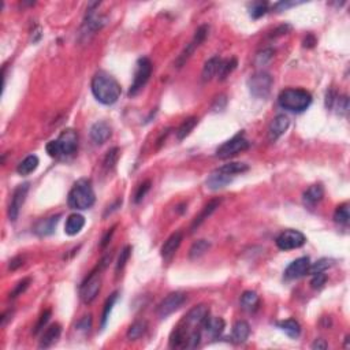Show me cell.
Listing matches in <instances>:
<instances>
[{"instance_id":"cell-1","label":"cell","mask_w":350,"mask_h":350,"mask_svg":"<svg viewBox=\"0 0 350 350\" xmlns=\"http://www.w3.org/2000/svg\"><path fill=\"white\" fill-rule=\"evenodd\" d=\"M91 88H92L93 96L96 97L97 102L106 104V106H111L118 102L120 93H122L118 81L106 71H97L95 74Z\"/></svg>"},{"instance_id":"cell-2","label":"cell","mask_w":350,"mask_h":350,"mask_svg":"<svg viewBox=\"0 0 350 350\" xmlns=\"http://www.w3.org/2000/svg\"><path fill=\"white\" fill-rule=\"evenodd\" d=\"M96 196L93 192L92 182L89 180H79L74 184L73 189L70 190L67 203L71 209H88L95 204Z\"/></svg>"},{"instance_id":"cell-3","label":"cell","mask_w":350,"mask_h":350,"mask_svg":"<svg viewBox=\"0 0 350 350\" xmlns=\"http://www.w3.org/2000/svg\"><path fill=\"white\" fill-rule=\"evenodd\" d=\"M78 148V134L75 130L67 129L60 134L58 140L47 144V152L51 157L71 156Z\"/></svg>"},{"instance_id":"cell-4","label":"cell","mask_w":350,"mask_h":350,"mask_svg":"<svg viewBox=\"0 0 350 350\" xmlns=\"http://www.w3.org/2000/svg\"><path fill=\"white\" fill-rule=\"evenodd\" d=\"M278 103L282 108H285L291 112H302L311 106L312 103V96L311 93L304 91V89H294V88H289L282 91L279 97H278Z\"/></svg>"},{"instance_id":"cell-5","label":"cell","mask_w":350,"mask_h":350,"mask_svg":"<svg viewBox=\"0 0 350 350\" xmlns=\"http://www.w3.org/2000/svg\"><path fill=\"white\" fill-rule=\"evenodd\" d=\"M274 79L266 71H258V73L250 75L248 79L249 92L256 99H266L271 92Z\"/></svg>"},{"instance_id":"cell-6","label":"cell","mask_w":350,"mask_h":350,"mask_svg":"<svg viewBox=\"0 0 350 350\" xmlns=\"http://www.w3.org/2000/svg\"><path fill=\"white\" fill-rule=\"evenodd\" d=\"M151 74H152V63H151V60L148 59V58H141L137 62L133 83H132V86L129 89V96H136L145 86V83L149 81Z\"/></svg>"},{"instance_id":"cell-7","label":"cell","mask_w":350,"mask_h":350,"mask_svg":"<svg viewBox=\"0 0 350 350\" xmlns=\"http://www.w3.org/2000/svg\"><path fill=\"white\" fill-rule=\"evenodd\" d=\"M249 148V141L245 139L242 134H238L235 136L231 140L226 141L225 144H222L221 147L217 148L216 156L221 157V159H229V157H233L238 153L244 152Z\"/></svg>"},{"instance_id":"cell-8","label":"cell","mask_w":350,"mask_h":350,"mask_svg":"<svg viewBox=\"0 0 350 350\" xmlns=\"http://www.w3.org/2000/svg\"><path fill=\"white\" fill-rule=\"evenodd\" d=\"M99 272H91V275L82 282V285L79 287V297L82 299L83 304H91L93 299L97 297L99 291H100L102 279H100V274Z\"/></svg>"},{"instance_id":"cell-9","label":"cell","mask_w":350,"mask_h":350,"mask_svg":"<svg viewBox=\"0 0 350 350\" xmlns=\"http://www.w3.org/2000/svg\"><path fill=\"white\" fill-rule=\"evenodd\" d=\"M275 242H277L278 248L282 250H291V249H298L304 246L307 242V237L298 230H286L278 235Z\"/></svg>"},{"instance_id":"cell-10","label":"cell","mask_w":350,"mask_h":350,"mask_svg":"<svg viewBox=\"0 0 350 350\" xmlns=\"http://www.w3.org/2000/svg\"><path fill=\"white\" fill-rule=\"evenodd\" d=\"M185 301H186V295L181 291H175L171 293L161 301L160 304L157 305L156 314L160 319H166L167 316H170L171 314H174L177 309H180L182 307Z\"/></svg>"},{"instance_id":"cell-11","label":"cell","mask_w":350,"mask_h":350,"mask_svg":"<svg viewBox=\"0 0 350 350\" xmlns=\"http://www.w3.org/2000/svg\"><path fill=\"white\" fill-rule=\"evenodd\" d=\"M29 192V184L25 182V184H21L17 186V189L14 190L13 193V198H11V203L9 205V219L11 222H15L18 219L19 212H21V208H22L25 200H26V196H28Z\"/></svg>"},{"instance_id":"cell-12","label":"cell","mask_w":350,"mask_h":350,"mask_svg":"<svg viewBox=\"0 0 350 350\" xmlns=\"http://www.w3.org/2000/svg\"><path fill=\"white\" fill-rule=\"evenodd\" d=\"M209 315V308L207 305H197L192 308L186 314L184 319V327L189 328V327H197V326H203V323L205 322V319L208 318Z\"/></svg>"},{"instance_id":"cell-13","label":"cell","mask_w":350,"mask_h":350,"mask_svg":"<svg viewBox=\"0 0 350 350\" xmlns=\"http://www.w3.org/2000/svg\"><path fill=\"white\" fill-rule=\"evenodd\" d=\"M289 124H290V120L285 114H279V115L275 116L268 127V140L277 141L279 137H282L286 133V130L289 129Z\"/></svg>"},{"instance_id":"cell-14","label":"cell","mask_w":350,"mask_h":350,"mask_svg":"<svg viewBox=\"0 0 350 350\" xmlns=\"http://www.w3.org/2000/svg\"><path fill=\"white\" fill-rule=\"evenodd\" d=\"M309 266H311V261H309L308 257L297 258L293 262H290V266L286 268L285 278L291 281V279H298V278L304 277V275L308 274Z\"/></svg>"},{"instance_id":"cell-15","label":"cell","mask_w":350,"mask_h":350,"mask_svg":"<svg viewBox=\"0 0 350 350\" xmlns=\"http://www.w3.org/2000/svg\"><path fill=\"white\" fill-rule=\"evenodd\" d=\"M234 178V175L226 174V172H223L219 168H216L215 171H212L211 175L208 177L207 188L211 190L223 189V188H226L227 185H230Z\"/></svg>"},{"instance_id":"cell-16","label":"cell","mask_w":350,"mask_h":350,"mask_svg":"<svg viewBox=\"0 0 350 350\" xmlns=\"http://www.w3.org/2000/svg\"><path fill=\"white\" fill-rule=\"evenodd\" d=\"M111 126L104 120H99L96 123L92 124L89 136L96 145H102L111 137Z\"/></svg>"},{"instance_id":"cell-17","label":"cell","mask_w":350,"mask_h":350,"mask_svg":"<svg viewBox=\"0 0 350 350\" xmlns=\"http://www.w3.org/2000/svg\"><path fill=\"white\" fill-rule=\"evenodd\" d=\"M59 217L60 215H52V216L46 217V219H41L40 222H37L36 226L33 229L34 234H37L38 237H47V235L54 234L56 225L59 222Z\"/></svg>"},{"instance_id":"cell-18","label":"cell","mask_w":350,"mask_h":350,"mask_svg":"<svg viewBox=\"0 0 350 350\" xmlns=\"http://www.w3.org/2000/svg\"><path fill=\"white\" fill-rule=\"evenodd\" d=\"M182 238H184V235H182V233L181 231H175L174 234H171L168 238H167V241L163 244V246H161L160 249V254L163 258H170L172 254L178 250V248H180L181 242H182Z\"/></svg>"},{"instance_id":"cell-19","label":"cell","mask_w":350,"mask_h":350,"mask_svg":"<svg viewBox=\"0 0 350 350\" xmlns=\"http://www.w3.org/2000/svg\"><path fill=\"white\" fill-rule=\"evenodd\" d=\"M219 204H221V200H212V201H209V203L203 208V211L200 212L197 216L194 217L193 223H192V227H190V231L193 233V231H196L197 227L201 226V225H203V222L211 216L212 213L215 212V209L219 207Z\"/></svg>"},{"instance_id":"cell-20","label":"cell","mask_w":350,"mask_h":350,"mask_svg":"<svg viewBox=\"0 0 350 350\" xmlns=\"http://www.w3.org/2000/svg\"><path fill=\"white\" fill-rule=\"evenodd\" d=\"M60 332H62L60 324H58V323L51 324V326L47 328L46 331H44V334L41 335V339H40V347H41V349L42 347L47 349V347H50V346L54 345V343L58 341V338L60 336Z\"/></svg>"},{"instance_id":"cell-21","label":"cell","mask_w":350,"mask_h":350,"mask_svg":"<svg viewBox=\"0 0 350 350\" xmlns=\"http://www.w3.org/2000/svg\"><path fill=\"white\" fill-rule=\"evenodd\" d=\"M85 226V217L79 213H71L66 221L65 233L67 235H77Z\"/></svg>"},{"instance_id":"cell-22","label":"cell","mask_w":350,"mask_h":350,"mask_svg":"<svg viewBox=\"0 0 350 350\" xmlns=\"http://www.w3.org/2000/svg\"><path fill=\"white\" fill-rule=\"evenodd\" d=\"M203 327L205 328V331L209 334L213 338H217V336L222 335V332L225 331V327H226V323L222 318H209L208 316L205 319V322L203 323Z\"/></svg>"},{"instance_id":"cell-23","label":"cell","mask_w":350,"mask_h":350,"mask_svg":"<svg viewBox=\"0 0 350 350\" xmlns=\"http://www.w3.org/2000/svg\"><path fill=\"white\" fill-rule=\"evenodd\" d=\"M250 335V326H249L248 322L245 320H240L234 324L233 327V335H231V339L235 343H244L246 339Z\"/></svg>"},{"instance_id":"cell-24","label":"cell","mask_w":350,"mask_h":350,"mask_svg":"<svg viewBox=\"0 0 350 350\" xmlns=\"http://www.w3.org/2000/svg\"><path fill=\"white\" fill-rule=\"evenodd\" d=\"M222 60L217 58V56H213L211 59H208L205 62V65L203 67V73H201V77H203L204 82L207 81H211L215 75H217V70H219V66H221Z\"/></svg>"},{"instance_id":"cell-25","label":"cell","mask_w":350,"mask_h":350,"mask_svg":"<svg viewBox=\"0 0 350 350\" xmlns=\"http://www.w3.org/2000/svg\"><path fill=\"white\" fill-rule=\"evenodd\" d=\"M258 305H260V298H258L257 293L254 291H245L244 294L241 295V307L248 311V312H254L257 311Z\"/></svg>"},{"instance_id":"cell-26","label":"cell","mask_w":350,"mask_h":350,"mask_svg":"<svg viewBox=\"0 0 350 350\" xmlns=\"http://www.w3.org/2000/svg\"><path fill=\"white\" fill-rule=\"evenodd\" d=\"M278 327L290 338H298L299 334H301V326L294 319H287V320L279 322L278 323Z\"/></svg>"},{"instance_id":"cell-27","label":"cell","mask_w":350,"mask_h":350,"mask_svg":"<svg viewBox=\"0 0 350 350\" xmlns=\"http://www.w3.org/2000/svg\"><path fill=\"white\" fill-rule=\"evenodd\" d=\"M323 196H324V189L322 185H312L304 193V201L309 205H315L319 201H322Z\"/></svg>"},{"instance_id":"cell-28","label":"cell","mask_w":350,"mask_h":350,"mask_svg":"<svg viewBox=\"0 0 350 350\" xmlns=\"http://www.w3.org/2000/svg\"><path fill=\"white\" fill-rule=\"evenodd\" d=\"M38 163H40L38 157H37L36 155H30V156L25 157V159L19 163L18 167H17V171H18V174L21 175H29L30 172H33V171H36V168L38 167Z\"/></svg>"},{"instance_id":"cell-29","label":"cell","mask_w":350,"mask_h":350,"mask_svg":"<svg viewBox=\"0 0 350 350\" xmlns=\"http://www.w3.org/2000/svg\"><path fill=\"white\" fill-rule=\"evenodd\" d=\"M198 119L196 118V116H192V118H188V119H185L182 123H181V126L177 129V139L180 140V141H182V140H185L188 136H189L190 133H192V130L196 127V124H197Z\"/></svg>"},{"instance_id":"cell-30","label":"cell","mask_w":350,"mask_h":350,"mask_svg":"<svg viewBox=\"0 0 350 350\" xmlns=\"http://www.w3.org/2000/svg\"><path fill=\"white\" fill-rule=\"evenodd\" d=\"M211 248V242L207 240H200L196 241L192 248L189 250V257L192 260H196V258L201 257L203 254H205V252H208V249Z\"/></svg>"},{"instance_id":"cell-31","label":"cell","mask_w":350,"mask_h":350,"mask_svg":"<svg viewBox=\"0 0 350 350\" xmlns=\"http://www.w3.org/2000/svg\"><path fill=\"white\" fill-rule=\"evenodd\" d=\"M219 170L226 172V174L234 175L237 177L238 174H244L249 170V166L246 163H240V161H233V163H227V164H223L222 167H219Z\"/></svg>"},{"instance_id":"cell-32","label":"cell","mask_w":350,"mask_h":350,"mask_svg":"<svg viewBox=\"0 0 350 350\" xmlns=\"http://www.w3.org/2000/svg\"><path fill=\"white\" fill-rule=\"evenodd\" d=\"M235 67H237V59H235V58L222 60L221 66H219V70H217V78L221 79V81H225V79L234 71Z\"/></svg>"},{"instance_id":"cell-33","label":"cell","mask_w":350,"mask_h":350,"mask_svg":"<svg viewBox=\"0 0 350 350\" xmlns=\"http://www.w3.org/2000/svg\"><path fill=\"white\" fill-rule=\"evenodd\" d=\"M197 47H198L197 42L192 40V41L186 46V48H185L184 51L181 52V55L177 58V60H175V66H177L178 69H181V67L188 62V59H189L190 56L193 55V52L196 51V48H197Z\"/></svg>"},{"instance_id":"cell-34","label":"cell","mask_w":350,"mask_h":350,"mask_svg":"<svg viewBox=\"0 0 350 350\" xmlns=\"http://www.w3.org/2000/svg\"><path fill=\"white\" fill-rule=\"evenodd\" d=\"M147 331V322H134L127 330V338L130 341H136L140 336H143Z\"/></svg>"},{"instance_id":"cell-35","label":"cell","mask_w":350,"mask_h":350,"mask_svg":"<svg viewBox=\"0 0 350 350\" xmlns=\"http://www.w3.org/2000/svg\"><path fill=\"white\" fill-rule=\"evenodd\" d=\"M116 299H118V291L112 293V294H111L110 297L107 298L106 304H104V308H103L102 328H104L107 326V322H108V319H110L111 311H112V308H114V305H115Z\"/></svg>"},{"instance_id":"cell-36","label":"cell","mask_w":350,"mask_h":350,"mask_svg":"<svg viewBox=\"0 0 350 350\" xmlns=\"http://www.w3.org/2000/svg\"><path fill=\"white\" fill-rule=\"evenodd\" d=\"M350 215H349V205L347 204H342L339 207H336L335 212H334V221L339 225L346 226L349 223Z\"/></svg>"},{"instance_id":"cell-37","label":"cell","mask_w":350,"mask_h":350,"mask_svg":"<svg viewBox=\"0 0 350 350\" xmlns=\"http://www.w3.org/2000/svg\"><path fill=\"white\" fill-rule=\"evenodd\" d=\"M334 264V261H332L331 258H320V260H318L316 262H314V264H311L309 266V270H308V274H311V275H315V274H319V272H324L327 268H330Z\"/></svg>"},{"instance_id":"cell-38","label":"cell","mask_w":350,"mask_h":350,"mask_svg":"<svg viewBox=\"0 0 350 350\" xmlns=\"http://www.w3.org/2000/svg\"><path fill=\"white\" fill-rule=\"evenodd\" d=\"M268 11L267 2H254L249 7V14L253 19H258Z\"/></svg>"},{"instance_id":"cell-39","label":"cell","mask_w":350,"mask_h":350,"mask_svg":"<svg viewBox=\"0 0 350 350\" xmlns=\"http://www.w3.org/2000/svg\"><path fill=\"white\" fill-rule=\"evenodd\" d=\"M118 157H119V148H111L110 151L107 152L106 157H104V168H106V171H111L115 167Z\"/></svg>"},{"instance_id":"cell-40","label":"cell","mask_w":350,"mask_h":350,"mask_svg":"<svg viewBox=\"0 0 350 350\" xmlns=\"http://www.w3.org/2000/svg\"><path fill=\"white\" fill-rule=\"evenodd\" d=\"M130 254H132V246H124L122 250H120V254L119 257H118V261H116V271L119 272L122 268L126 266V262H127V260H129Z\"/></svg>"},{"instance_id":"cell-41","label":"cell","mask_w":350,"mask_h":350,"mask_svg":"<svg viewBox=\"0 0 350 350\" xmlns=\"http://www.w3.org/2000/svg\"><path fill=\"white\" fill-rule=\"evenodd\" d=\"M29 285H30V278H25L22 281H19L18 283L15 285L14 290L10 293V298H15V297H18V295H21L22 293H25V290L28 289Z\"/></svg>"},{"instance_id":"cell-42","label":"cell","mask_w":350,"mask_h":350,"mask_svg":"<svg viewBox=\"0 0 350 350\" xmlns=\"http://www.w3.org/2000/svg\"><path fill=\"white\" fill-rule=\"evenodd\" d=\"M334 107H335L336 111H338L341 115H346V114L349 112V99H347V96L336 97Z\"/></svg>"},{"instance_id":"cell-43","label":"cell","mask_w":350,"mask_h":350,"mask_svg":"<svg viewBox=\"0 0 350 350\" xmlns=\"http://www.w3.org/2000/svg\"><path fill=\"white\" fill-rule=\"evenodd\" d=\"M151 189V181H145L144 184H141L139 186V189L136 192V197H134V201L139 204L140 201H143V198L147 196V193Z\"/></svg>"},{"instance_id":"cell-44","label":"cell","mask_w":350,"mask_h":350,"mask_svg":"<svg viewBox=\"0 0 350 350\" xmlns=\"http://www.w3.org/2000/svg\"><path fill=\"white\" fill-rule=\"evenodd\" d=\"M50 318H51V311H50V309H47V311L42 312L40 319H38L36 327H34V330H33V334H38V332L41 331L42 328H44V326H46L47 323H48V320H50Z\"/></svg>"},{"instance_id":"cell-45","label":"cell","mask_w":350,"mask_h":350,"mask_svg":"<svg viewBox=\"0 0 350 350\" xmlns=\"http://www.w3.org/2000/svg\"><path fill=\"white\" fill-rule=\"evenodd\" d=\"M326 282H327V277L323 272H319V274H315L314 278H312L311 286H312V289H315V290H319V289H322L323 286L326 285Z\"/></svg>"},{"instance_id":"cell-46","label":"cell","mask_w":350,"mask_h":350,"mask_svg":"<svg viewBox=\"0 0 350 350\" xmlns=\"http://www.w3.org/2000/svg\"><path fill=\"white\" fill-rule=\"evenodd\" d=\"M272 56H274V50H271V48L264 50V51L258 52L257 56H256V63L257 65H266L268 60L272 59Z\"/></svg>"},{"instance_id":"cell-47","label":"cell","mask_w":350,"mask_h":350,"mask_svg":"<svg viewBox=\"0 0 350 350\" xmlns=\"http://www.w3.org/2000/svg\"><path fill=\"white\" fill-rule=\"evenodd\" d=\"M91 327H92V316H91V315H88V316H85L83 319H81L78 322V324H77V328H78L79 331L85 332V334L89 332Z\"/></svg>"},{"instance_id":"cell-48","label":"cell","mask_w":350,"mask_h":350,"mask_svg":"<svg viewBox=\"0 0 350 350\" xmlns=\"http://www.w3.org/2000/svg\"><path fill=\"white\" fill-rule=\"evenodd\" d=\"M299 5L297 2H279L277 5L274 6V9L278 10V11H285V10L290 9V7H294V6Z\"/></svg>"},{"instance_id":"cell-49","label":"cell","mask_w":350,"mask_h":350,"mask_svg":"<svg viewBox=\"0 0 350 350\" xmlns=\"http://www.w3.org/2000/svg\"><path fill=\"white\" fill-rule=\"evenodd\" d=\"M226 96L225 95H222V96L216 97V100H215V104H213V110L215 111H222L223 108H225V106H226Z\"/></svg>"},{"instance_id":"cell-50","label":"cell","mask_w":350,"mask_h":350,"mask_svg":"<svg viewBox=\"0 0 350 350\" xmlns=\"http://www.w3.org/2000/svg\"><path fill=\"white\" fill-rule=\"evenodd\" d=\"M22 264H23L22 257L17 256V257L11 258V261H10V264H9V270H11V271H15V270L21 267Z\"/></svg>"},{"instance_id":"cell-51","label":"cell","mask_w":350,"mask_h":350,"mask_svg":"<svg viewBox=\"0 0 350 350\" xmlns=\"http://www.w3.org/2000/svg\"><path fill=\"white\" fill-rule=\"evenodd\" d=\"M328 347L327 342L324 341V339H322V338H319V339H315V342L312 343V349H318V350H326Z\"/></svg>"},{"instance_id":"cell-52","label":"cell","mask_w":350,"mask_h":350,"mask_svg":"<svg viewBox=\"0 0 350 350\" xmlns=\"http://www.w3.org/2000/svg\"><path fill=\"white\" fill-rule=\"evenodd\" d=\"M290 26L289 25H282V26H279L278 29H275L274 32H272L271 37H277V36H282V34H286V33L290 30Z\"/></svg>"},{"instance_id":"cell-53","label":"cell","mask_w":350,"mask_h":350,"mask_svg":"<svg viewBox=\"0 0 350 350\" xmlns=\"http://www.w3.org/2000/svg\"><path fill=\"white\" fill-rule=\"evenodd\" d=\"M315 44H316V38L312 34H308L304 38V47H307V48H312V47H315Z\"/></svg>"},{"instance_id":"cell-54","label":"cell","mask_w":350,"mask_h":350,"mask_svg":"<svg viewBox=\"0 0 350 350\" xmlns=\"http://www.w3.org/2000/svg\"><path fill=\"white\" fill-rule=\"evenodd\" d=\"M114 234V229H111L108 233H107L106 235H104V238H103V241H102V248H106L107 245H108V242H110V240H111V235Z\"/></svg>"}]
</instances>
